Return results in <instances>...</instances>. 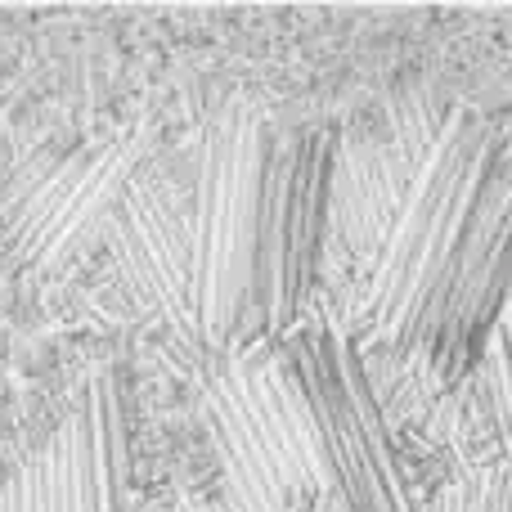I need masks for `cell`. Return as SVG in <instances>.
<instances>
[{
    "label": "cell",
    "mask_w": 512,
    "mask_h": 512,
    "mask_svg": "<svg viewBox=\"0 0 512 512\" xmlns=\"http://www.w3.org/2000/svg\"><path fill=\"white\" fill-rule=\"evenodd\" d=\"M328 256L351 319L468 378L512 283V149L481 117L450 113L400 140L333 153Z\"/></svg>",
    "instance_id": "1"
},
{
    "label": "cell",
    "mask_w": 512,
    "mask_h": 512,
    "mask_svg": "<svg viewBox=\"0 0 512 512\" xmlns=\"http://www.w3.org/2000/svg\"><path fill=\"white\" fill-rule=\"evenodd\" d=\"M283 364L310 409L328 490L342 512H423L396 459L355 337L337 324H310L292 333Z\"/></svg>",
    "instance_id": "2"
},
{
    "label": "cell",
    "mask_w": 512,
    "mask_h": 512,
    "mask_svg": "<svg viewBox=\"0 0 512 512\" xmlns=\"http://www.w3.org/2000/svg\"><path fill=\"white\" fill-rule=\"evenodd\" d=\"M131 481L122 373L104 369L81 391V405L41 454L0 490V512H122Z\"/></svg>",
    "instance_id": "3"
},
{
    "label": "cell",
    "mask_w": 512,
    "mask_h": 512,
    "mask_svg": "<svg viewBox=\"0 0 512 512\" xmlns=\"http://www.w3.org/2000/svg\"><path fill=\"white\" fill-rule=\"evenodd\" d=\"M463 382H468L472 409H477L481 423L495 436H512V283L504 301H499L495 319H490L477 364Z\"/></svg>",
    "instance_id": "4"
},
{
    "label": "cell",
    "mask_w": 512,
    "mask_h": 512,
    "mask_svg": "<svg viewBox=\"0 0 512 512\" xmlns=\"http://www.w3.org/2000/svg\"><path fill=\"white\" fill-rule=\"evenodd\" d=\"M454 512H512V468H499L490 477L472 481L454 499Z\"/></svg>",
    "instance_id": "5"
}]
</instances>
